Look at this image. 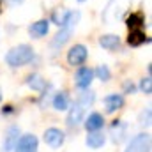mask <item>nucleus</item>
Masks as SVG:
<instances>
[{
  "mask_svg": "<svg viewBox=\"0 0 152 152\" xmlns=\"http://www.w3.org/2000/svg\"><path fill=\"white\" fill-rule=\"evenodd\" d=\"M32 58H34V50H32L28 44L14 46V48H11V50L7 51V55H5V62H7V66H11V67L25 66V64H28Z\"/></svg>",
  "mask_w": 152,
  "mask_h": 152,
  "instance_id": "obj_1",
  "label": "nucleus"
},
{
  "mask_svg": "<svg viewBox=\"0 0 152 152\" xmlns=\"http://www.w3.org/2000/svg\"><path fill=\"white\" fill-rule=\"evenodd\" d=\"M131 5V0H110L106 9L103 11V20L106 23H113V21H118L124 12L129 9Z\"/></svg>",
  "mask_w": 152,
  "mask_h": 152,
  "instance_id": "obj_2",
  "label": "nucleus"
},
{
  "mask_svg": "<svg viewBox=\"0 0 152 152\" xmlns=\"http://www.w3.org/2000/svg\"><path fill=\"white\" fill-rule=\"evenodd\" d=\"M124 152H151V136L145 133L136 134L126 147Z\"/></svg>",
  "mask_w": 152,
  "mask_h": 152,
  "instance_id": "obj_3",
  "label": "nucleus"
},
{
  "mask_svg": "<svg viewBox=\"0 0 152 152\" xmlns=\"http://www.w3.org/2000/svg\"><path fill=\"white\" fill-rule=\"evenodd\" d=\"M64 140H66V134L57 127H50L44 131V143L51 149H60L64 145Z\"/></svg>",
  "mask_w": 152,
  "mask_h": 152,
  "instance_id": "obj_4",
  "label": "nucleus"
},
{
  "mask_svg": "<svg viewBox=\"0 0 152 152\" xmlns=\"http://www.w3.org/2000/svg\"><path fill=\"white\" fill-rule=\"evenodd\" d=\"M37 145L39 142L34 134H23L18 138L14 152H37Z\"/></svg>",
  "mask_w": 152,
  "mask_h": 152,
  "instance_id": "obj_5",
  "label": "nucleus"
},
{
  "mask_svg": "<svg viewBox=\"0 0 152 152\" xmlns=\"http://www.w3.org/2000/svg\"><path fill=\"white\" fill-rule=\"evenodd\" d=\"M18 138H20V127L18 126H11L5 131L4 143H2V152H12L14 151V147L18 143Z\"/></svg>",
  "mask_w": 152,
  "mask_h": 152,
  "instance_id": "obj_6",
  "label": "nucleus"
},
{
  "mask_svg": "<svg viewBox=\"0 0 152 152\" xmlns=\"http://www.w3.org/2000/svg\"><path fill=\"white\" fill-rule=\"evenodd\" d=\"M92 80H94V71L90 69V67H80L78 71H76V76H75V83L78 88H88L90 87V83H92Z\"/></svg>",
  "mask_w": 152,
  "mask_h": 152,
  "instance_id": "obj_7",
  "label": "nucleus"
},
{
  "mask_svg": "<svg viewBox=\"0 0 152 152\" xmlns=\"http://www.w3.org/2000/svg\"><path fill=\"white\" fill-rule=\"evenodd\" d=\"M87 60V48L83 44H76L69 50L67 53V62L71 66H81L83 62Z\"/></svg>",
  "mask_w": 152,
  "mask_h": 152,
  "instance_id": "obj_8",
  "label": "nucleus"
},
{
  "mask_svg": "<svg viewBox=\"0 0 152 152\" xmlns=\"http://www.w3.org/2000/svg\"><path fill=\"white\" fill-rule=\"evenodd\" d=\"M83 115H85V108L80 106L78 103H75V104L71 106L69 113H67V126H69V127L80 126V124L83 122Z\"/></svg>",
  "mask_w": 152,
  "mask_h": 152,
  "instance_id": "obj_9",
  "label": "nucleus"
},
{
  "mask_svg": "<svg viewBox=\"0 0 152 152\" xmlns=\"http://www.w3.org/2000/svg\"><path fill=\"white\" fill-rule=\"evenodd\" d=\"M126 134H127V126H126L122 120L113 122V126H112V129H110L112 142H113V143H120V142H124Z\"/></svg>",
  "mask_w": 152,
  "mask_h": 152,
  "instance_id": "obj_10",
  "label": "nucleus"
},
{
  "mask_svg": "<svg viewBox=\"0 0 152 152\" xmlns=\"http://www.w3.org/2000/svg\"><path fill=\"white\" fill-rule=\"evenodd\" d=\"M124 106V97L120 94H110L104 97V108L108 113H113L117 110H120Z\"/></svg>",
  "mask_w": 152,
  "mask_h": 152,
  "instance_id": "obj_11",
  "label": "nucleus"
},
{
  "mask_svg": "<svg viewBox=\"0 0 152 152\" xmlns=\"http://www.w3.org/2000/svg\"><path fill=\"white\" fill-rule=\"evenodd\" d=\"M103 126H104V118H103L101 113H90L85 120V129L88 133L90 131H99V129H103Z\"/></svg>",
  "mask_w": 152,
  "mask_h": 152,
  "instance_id": "obj_12",
  "label": "nucleus"
},
{
  "mask_svg": "<svg viewBox=\"0 0 152 152\" xmlns=\"http://www.w3.org/2000/svg\"><path fill=\"white\" fill-rule=\"evenodd\" d=\"M104 142H106V136L101 133V129L99 131H90L88 136H87V145L90 149H101L104 145Z\"/></svg>",
  "mask_w": 152,
  "mask_h": 152,
  "instance_id": "obj_13",
  "label": "nucleus"
},
{
  "mask_svg": "<svg viewBox=\"0 0 152 152\" xmlns=\"http://www.w3.org/2000/svg\"><path fill=\"white\" fill-rule=\"evenodd\" d=\"M71 34H73V28H67V27H62V30L55 36V39L51 41V46L53 48H58V46H64L69 37H71Z\"/></svg>",
  "mask_w": 152,
  "mask_h": 152,
  "instance_id": "obj_14",
  "label": "nucleus"
},
{
  "mask_svg": "<svg viewBox=\"0 0 152 152\" xmlns=\"http://www.w3.org/2000/svg\"><path fill=\"white\" fill-rule=\"evenodd\" d=\"M48 28H50V23L46 21V20H41L37 23H34L32 27H30V36L32 37H42V36H46L48 34Z\"/></svg>",
  "mask_w": 152,
  "mask_h": 152,
  "instance_id": "obj_15",
  "label": "nucleus"
},
{
  "mask_svg": "<svg viewBox=\"0 0 152 152\" xmlns=\"http://www.w3.org/2000/svg\"><path fill=\"white\" fill-rule=\"evenodd\" d=\"M53 108L58 110V112L69 108V97H67L66 92H58V94H55V97H53Z\"/></svg>",
  "mask_w": 152,
  "mask_h": 152,
  "instance_id": "obj_16",
  "label": "nucleus"
},
{
  "mask_svg": "<svg viewBox=\"0 0 152 152\" xmlns=\"http://www.w3.org/2000/svg\"><path fill=\"white\" fill-rule=\"evenodd\" d=\"M99 44L103 48H106V50H115L120 44V39H118V36H115V34H108V36H103V37L99 39Z\"/></svg>",
  "mask_w": 152,
  "mask_h": 152,
  "instance_id": "obj_17",
  "label": "nucleus"
},
{
  "mask_svg": "<svg viewBox=\"0 0 152 152\" xmlns=\"http://www.w3.org/2000/svg\"><path fill=\"white\" fill-rule=\"evenodd\" d=\"M94 99H96V94H94L92 90H85V88H83V92L78 96V101H76V103H78L80 106H83V108H88V106L94 103Z\"/></svg>",
  "mask_w": 152,
  "mask_h": 152,
  "instance_id": "obj_18",
  "label": "nucleus"
},
{
  "mask_svg": "<svg viewBox=\"0 0 152 152\" xmlns=\"http://www.w3.org/2000/svg\"><path fill=\"white\" fill-rule=\"evenodd\" d=\"M27 85H28L30 88H34V90H44V88H46V81L42 80V76H39V75L28 76Z\"/></svg>",
  "mask_w": 152,
  "mask_h": 152,
  "instance_id": "obj_19",
  "label": "nucleus"
},
{
  "mask_svg": "<svg viewBox=\"0 0 152 152\" xmlns=\"http://www.w3.org/2000/svg\"><path fill=\"white\" fill-rule=\"evenodd\" d=\"M127 42H129L131 46H140L142 42H145V34H143V32H140V30H133V32L129 34Z\"/></svg>",
  "mask_w": 152,
  "mask_h": 152,
  "instance_id": "obj_20",
  "label": "nucleus"
},
{
  "mask_svg": "<svg viewBox=\"0 0 152 152\" xmlns=\"http://www.w3.org/2000/svg\"><path fill=\"white\" fill-rule=\"evenodd\" d=\"M67 14H69V11H66V9H57V11L53 12L51 20H53L58 27H62V25H64V21H66V18H67Z\"/></svg>",
  "mask_w": 152,
  "mask_h": 152,
  "instance_id": "obj_21",
  "label": "nucleus"
},
{
  "mask_svg": "<svg viewBox=\"0 0 152 152\" xmlns=\"http://www.w3.org/2000/svg\"><path fill=\"white\" fill-rule=\"evenodd\" d=\"M94 75L97 76L101 81H108L110 80V76H112V73H110V69L106 67V66H99L97 69H96V73Z\"/></svg>",
  "mask_w": 152,
  "mask_h": 152,
  "instance_id": "obj_22",
  "label": "nucleus"
},
{
  "mask_svg": "<svg viewBox=\"0 0 152 152\" xmlns=\"http://www.w3.org/2000/svg\"><path fill=\"white\" fill-rule=\"evenodd\" d=\"M140 124L142 126H151V108H145L140 113Z\"/></svg>",
  "mask_w": 152,
  "mask_h": 152,
  "instance_id": "obj_23",
  "label": "nucleus"
},
{
  "mask_svg": "<svg viewBox=\"0 0 152 152\" xmlns=\"http://www.w3.org/2000/svg\"><path fill=\"white\" fill-rule=\"evenodd\" d=\"M140 88H142L145 94H151V92H152V80H151V76H147V78H143V80H142Z\"/></svg>",
  "mask_w": 152,
  "mask_h": 152,
  "instance_id": "obj_24",
  "label": "nucleus"
},
{
  "mask_svg": "<svg viewBox=\"0 0 152 152\" xmlns=\"http://www.w3.org/2000/svg\"><path fill=\"white\" fill-rule=\"evenodd\" d=\"M124 90H126L127 94H134V90H136V87H134V85H133L131 81H126V83H124Z\"/></svg>",
  "mask_w": 152,
  "mask_h": 152,
  "instance_id": "obj_25",
  "label": "nucleus"
},
{
  "mask_svg": "<svg viewBox=\"0 0 152 152\" xmlns=\"http://www.w3.org/2000/svg\"><path fill=\"white\" fill-rule=\"evenodd\" d=\"M9 4H20V2H23V0H7Z\"/></svg>",
  "mask_w": 152,
  "mask_h": 152,
  "instance_id": "obj_26",
  "label": "nucleus"
},
{
  "mask_svg": "<svg viewBox=\"0 0 152 152\" xmlns=\"http://www.w3.org/2000/svg\"><path fill=\"white\" fill-rule=\"evenodd\" d=\"M0 101H2V90H0Z\"/></svg>",
  "mask_w": 152,
  "mask_h": 152,
  "instance_id": "obj_27",
  "label": "nucleus"
},
{
  "mask_svg": "<svg viewBox=\"0 0 152 152\" xmlns=\"http://www.w3.org/2000/svg\"><path fill=\"white\" fill-rule=\"evenodd\" d=\"M80 2H85V0H80Z\"/></svg>",
  "mask_w": 152,
  "mask_h": 152,
  "instance_id": "obj_28",
  "label": "nucleus"
}]
</instances>
